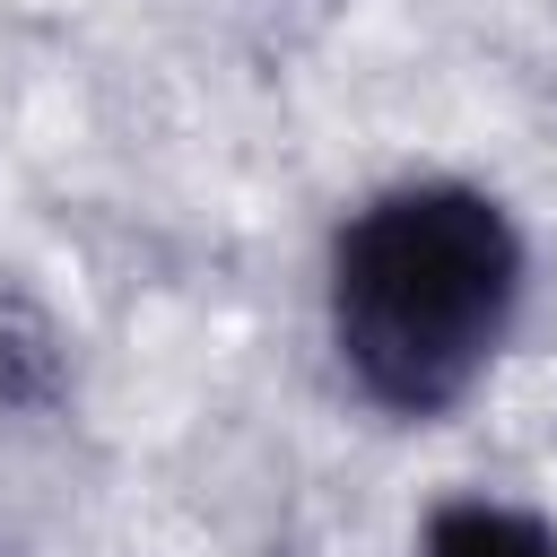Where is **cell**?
<instances>
[{
  "label": "cell",
  "mask_w": 557,
  "mask_h": 557,
  "mask_svg": "<svg viewBox=\"0 0 557 557\" xmlns=\"http://www.w3.org/2000/svg\"><path fill=\"white\" fill-rule=\"evenodd\" d=\"M418 557H557V531L496 496H444L418 531Z\"/></svg>",
  "instance_id": "2"
},
{
  "label": "cell",
  "mask_w": 557,
  "mask_h": 557,
  "mask_svg": "<svg viewBox=\"0 0 557 557\" xmlns=\"http://www.w3.org/2000/svg\"><path fill=\"white\" fill-rule=\"evenodd\" d=\"M531 287L522 226L496 191L418 174L374 200H357L331 235L322 305H331V348L357 400L383 418H453L487 366L513 339Z\"/></svg>",
  "instance_id": "1"
}]
</instances>
